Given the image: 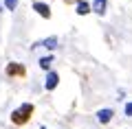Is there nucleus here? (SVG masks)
Wrapping results in <instances>:
<instances>
[{"label": "nucleus", "instance_id": "f257e3e1", "mask_svg": "<svg viewBox=\"0 0 132 129\" xmlns=\"http://www.w3.org/2000/svg\"><path fill=\"white\" fill-rule=\"evenodd\" d=\"M33 110H35V107H33L31 103H22V105H20L18 110H13V112H11V123H13V125H18V127L27 125L29 120H31V116H33Z\"/></svg>", "mask_w": 132, "mask_h": 129}, {"label": "nucleus", "instance_id": "f03ea898", "mask_svg": "<svg viewBox=\"0 0 132 129\" xmlns=\"http://www.w3.org/2000/svg\"><path fill=\"white\" fill-rule=\"evenodd\" d=\"M5 72H7V77H20L22 79L24 74H27V68H24L22 64H18V61H11V64L5 68Z\"/></svg>", "mask_w": 132, "mask_h": 129}, {"label": "nucleus", "instance_id": "7ed1b4c3", "mask_svg": "<svg viewBox=\"0 0 132 129\" xmlns=\"http://www.w3.org/2000/svg\"><path fill=\"white\" fill-rule=\"evenodd\" d=\"M33 9L38 11V13L42 15L44 20H48V18H51V9H48V5H44V2H35V5H33Z\"/></svg>", "mask_w": 132, "mask_h": 129}, {"label": "nucleus", "instance_id": "20e7f679", "mask_svg": "<svg viewBox=\"0 0 132 129\" xmlns=\"http://www.w3.org/2000/svg\"><path fill=\"white\" fill-rule=\"evenodd\" d=\"M57 83H60V77H57V72H48L44 88H46V90H55V88H57Z\"/></svg>", "mask_w": 132, "mask_h": 129}, {"label": "nucleus", "instance_id": "39448f33", "mask_svg": "<svg viewBox=\"0 0 132 129\" xmlns=\"http://www.w3.org/2000/svg\"><path fill=\"white\" fill-rule=\"evenodd\" d=\"M110 118H112V110H99V112H97V120H99L101 125L110 123Z\"/></svg>", "mask_w": 132, "mask_h": 129}, {"label": "nucleus", "instance_id": "423d86ee", "mask_svg": "<svg viewBox=\"0 0 132 129\" xmlns=\"http://www.w3.org/2000/svg\"><path fill=\"white\" fill-rule=\"evenodd\" d=\"M106 5H108V0H93V11L99 15L106 13Z\"/></svg>", "mask_w": 132, "mask_h": 129}, {"label": "nucleus", "instance_id": "0eeeda50", "mask_svg": "<svg viewBox=\"0 0 132 129\" xmlns=\"http://www.w3.org/2000/svg\"><path fill=\"white\" fill-rule=\"evenodd\" d=\"M77 13H79V15L90 13V5H88V2H77Z\"/></svg>", "mask_w": 132, "mask_h": 129}, {"label": "nucleus", "instance_id": "6e6552de", "mask_svg": "<svg viewBox=\"0 0 132 129\" xmlns=\"http://www.w3.org/2000/svg\"><path fill=\"white\" fill-rule=\"evenodd\" d=\"M46 51H53V48L57 46V37H48V39H44V44H42Z\"/></svg>", "mask_w": 132, "mask_h": 129}, {"label": "nucleus", "instance_id": "1a4fd4ad", "mask_svg": "<svg viewBox=\"0 0 132 129\" xmlns=\"http://www.w3.org/2000/svg\"><path fill=\"white\" fill-rule=\"evenodd\" d=\"M51 64H53V57H51V55L40 59V68H42V70H48V66H51Z\"/></svg>", "mask_w": 132, "mask_h": 129}, {"label": "nucleus", "instance_id": "9d476101", "mask_svg": "<svg viewBox=\"0 0 132 129\" xmlns=\"http://www.w3.org/2000/svg\"><path fill=\"white\" fill-rule=\"evenodd\" d=\"M5 7H7L9 11H13L15 7H18V0H5Z\"/></svg>", "mask_w": 132, "mask_h": 129}, {"label": "nucleus", "instance_id": "9b49d317", "mask_svg": "<svg viewBox=\"0 0 132 129\" xmlns=\"http://www.w3.org/2000/svg\"><path fill=\"white\" fill-rule=\"evenodd\" d=\"M126 116H128V118H132V103H128V105H126Z\"/></svg>", "mask_w": 132, "mask_h": 129}, {"label": "nucleus", "instance_id": "f8f14e48", "mask_svg": "<svg viewBox=\"0 0 132 129\" xmlns=\"http://www.w3.org/2000/svg\"><path fill=\"white\" fill-rule=\"evenodd\" d=\"M42 129H46V127H42Z\"/></svg>", "mask_w": 132, "mask_h": 129}]
</instances>
